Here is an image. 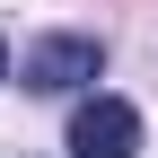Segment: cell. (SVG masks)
<instances>
[{"mask_svg":"<svg viewBox=\"0 0 158 158\" xmlns=\"http://www.w3.org/2000/svg\"><path fill=\"white\" fill-rule=\"evenodd\" d=\"M97 70H106V44H97V35H35V44H27V88L35 97L88 88Z\"/></svg>","mask_w":158,"mask_h":158,"instance_id":"1","label":"cell"},{"mask_svg":"<svg viewBox=\"0 0 158 158\" xmlns=\"http://www.w3.org/2000/svg\"><path fill=\"white\" fill-rule=\"evenodd\" d=\"M141 149V114L123 97H88L70 114V158H132Z\"/></svg>","mask_w":158,"mask_h":158,"instance_id":"2","label":"cell"},{"mask_svg":"<svg viewBox=\"0 0 158 158\" xmlns=\"http://www.w3.org/2000/svg\"><path fill=\"white\" fill-rule=\"evenodd\" d=\"M0 79H9V44H0Z\"/></svg>","mask_w":158,"mask_h":158,"instance_id":"3","label":"cell"}]
</instances>
